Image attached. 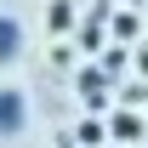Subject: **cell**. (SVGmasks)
I'll use <instances>...</instances> for the list:
<instances>
[{
    "label": "cell",
    "instance_id": "cell-1",
    "mask_svg": "<svg viewBox=\"0 0 148 148\" xmlns=\"http://www.w3.org/2000/svg\"><path fill=\"white\" fill-rule=\"evenodd\" d=\"M23 108H29V103H23V91H0V131H6V137L23 125Z\"/></svg>",
    "mask_w": 148,
    "mask_h": 148
},
{
    "label": "cell",
    "instance_id": "cell-2",
    "mask_svg": "<svg viewBox=\"0 0 148 148\" xmlns=\"http://www.w3.org/2000/svg\"><path fill=\"white\" fill-rule=\"evenodd\" d=\"M17 51H23V29L12 17H0V63H17Z\"/></svg>",
    "mask_w": 148,
    "mask_h": 148
},
{
    "label": "cell",
    "instance_id": "cell-3",
    "mask_svg": "<svg viewBox=\"0 0 148 148\" xmlns=\"http://www.w3.org/2000/svg\"><path fill=\"white\" fill-rule=\"evenodd\" d=\"M114 137H120V143H131V137H143V120H131V114H120V120H114Z\"/></svg>",
    "mask_w": 148,
    "mask_h": 148
},
{
    "label": "cell",
    "instance_id": "cell-4",
    "mask_svg": "<svg viewBox=\"0 0 148 148\" xmlns=\"http://www.w3.org/2000/svg\"><path fill=\"white\" fill-rule=\"evenodd\" d=\"M74 137H80L86 148H97V143H103V125H97V120H80V125H74Z\"/></svg>",
    "mask_w": 148,
    "mask_h": 148
},
{
    "label": "cell",
    "instance_id": "cell-5",
    "mask_svg": "<svg viewBox=\"0 0 148 148\" xmlns=\"http://www.w3.org/2000/svg\"><path fill=\"white\" fill-rule=\"evenodd\" d=\"M69 17H74L69 0H51V29H69Z\"/></svg>",
    "mask_w": 148,
    "mask_h": 148
},
{
    "label": "cell",
    "instance_id": "cell-6",
    "mask_svg": "<svg viewBox=\"0 0 148 148\" xmlns=\"http://www.w3.org/2000/svg\"><path fill=\"white\" fill-rule=\"evenodd\" d=\"M114 34L131 40V34H137V17H131V12H120V17H114Z\"/></svg>",
    "mask_w": 148,
    "mask_h": 148
}]
</instances>
